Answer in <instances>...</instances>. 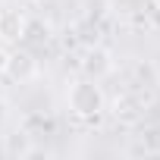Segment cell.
<instances>
[{
	"label": "cell",
	"instance_id": "277c9868",
	"mask_svg": "<svg viewBox=\"0 0 160 160\" xmlns=\"http://www.w3.org/2000/svg\"><path fill=\"white\" fill-rule=\"evenodd\" d=\"M82 69H85V75L88 78H104L110 69H113V60H110V50L107 47H91L88 53H85V60H82Z\"/></svg>",
	"mask_w": 160,
	"mask_h": 160
},
{
	"label": "cell",
	"instance_id": "5b68a950",
	"mask_svg": "<svg viewBox=\"0 0 160 160\" xmlns=\"http://www.w3.org/2000/svg\"><path fill=\"white\" fill-rule=\"evenodd\" d=\"M19 129H22V132H28L32 138H41V135L47 138V135H53V132H57V119H53L50 113L35 110V113H25V116H22Z\"/></svg>",
	"mask_w": 160,
	"mask_h": 160
},
{
	"label": "cell",
	"instance_id": "6da1fadb",
	"mask_svg": "<svg viewBox=\"0 0 160 160\" xmlns=\"http://www.w3.org/2000/svg\"><path fill=\"white\" fill-rule=\"evenodd\" d=\"M66 101H69V110L78 119H85V122H98L101 113H104V104H107L104 91H101V85L94 78H78V82H72Z\"/></svg>",
	"mask_w": 160,
	"mask_h": 160
},
{
	"label": "cell",
	"instance_id": "9c48e42d",
	"mask_svg": "<svg viewBox=\"0 0 160 160\" xmlns=\"http://www.w3.org/2000/svg\"><path fill=\"white\" fill-rule=\"evenodd\" d=\"M3 119H7V104L0 101V122H3Z\"/></svg>",
	"mask_w": 160,
	"mask_h": 160
},
{
	"label": "cell",
	"instance_id": "3957f363",
	"mask_svg": "<svg viewBox=\"0 0 160 160\" xmlns=\"http://www.w3.org/2000/svg\"><path fill=\"white\" fill-rule=\"evenodd\" d=\"M25 25H28V19L22 10L3 7L0 10V44H19L25 35Z\"/></svg>",
	"mask_w": 160,
	"mask_h": 160
},
{
	"label": "cell",
	"instance_id": "52a82bcc",
	"mask_svg": "<svg viewBox=\"0 0 160 160\" xmlns=\"http://www.w3.org/2000/svg\"><path fill=\"white\" fill-rule=\"evenodd\" d=\"M116 110V116L119 119H138V113L144 110V101L141 98H135V94H122V98H116V104H113Z\"/></svg>",
	"mask_w": 160,
	"mask_h": 160
},
{
	"label": "cell",
	"instance_id": "8fae6325",
	"mask_svg": "<svg viewBox=\"0 0 160 160\" xmlns=\"http://www.w3.org/2000/svg\"><path fill=\"white\" fill-rule=\"evenodd\" d=\"M28 3H41V0H28Z\"/></svg>",
	"mask_w": 160,
	"mask_h": 160
},
{
	"label": "cell",
	"instance_id": "30bf717a",
	"mask_svg": "<svg viewBox=\"0 0 160 160\" xmlns=\"http://www.w3.org/2000/svg\"><path fill=\"white\" fill-rule=\"evenodd\" d=\"M3 57H7V53H0V69H3Z\"/></svg>",
	"mask_w": 160,
	"mask_h": 160
},
{
	"label": "cell",
	"instance_id": "ba28073f",
	"mask_svg": "<svg viewBox=\"0 0 160 160\" xmlns=\"http://www.w3.org/2000/svg\"><path fill=\"white\" fill-rule=\"evenodd\" d=\"M151 22H154V28L160 32V3H157V7L151 10Z\"/></svg>",
	"mask_w": 160,
	"mask_h": 160
},
{
	"label": "cell",
	"instance_id": "8992f818",
	"mask_svg": "<svg viewBox=\"0 0 160 160\" xmlns=\"http://www.w3.org/2000/svg\"><path fill=\"white\" fill-rule=\"evenodd\" d=\"M3 154L7 157H16V160H25L35 154V138L22 129H16L13 135H3Z\"/></svg>",
	"mask_w": 160,
	"mask_h": 160
},
{
	"label": "cell",
	"instance_id": "7a4b0ae2",
	"mask_svg": "<svg viewBox=\"0 0 160 160\" xmlns=\"http://www.w3.org/2000/svg\"><path fill=\"white\" fill-rule=\"evenodd\" d=\"M3 72L7 78H13V82H32V78L38 75V60H35V53H28V50H10L7 57H3Z\"/></svg>",
	"mask_w": 160,
	"mask_h": 160
}]
</instances>
